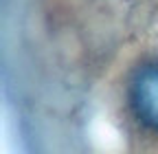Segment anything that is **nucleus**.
Segmentation results:
<instances>
[{
  "mask_svg": "<svg viewBox=\"0 0 158 154\" xmlns=\"http://www.w3.org/2000/svg\"><path fill=\"white\" fill-rule=\"evenodd\" d=\"M130 121L152 139H158V57L143 60L125 86Z\"/></svg>",
  "mask_w": 158,
  "mask_h": 154,
  "instance_id": "obj_1",
  "label": "nucleus"
}]
</instances>
